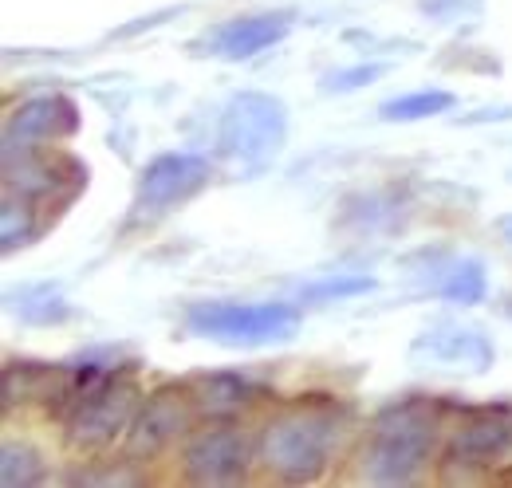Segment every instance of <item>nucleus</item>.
<instances>
[{
    "instance_id": "obj_23",
    "label": "nucleus",
    "mask_w": 512,
    "mask_h": 488,
    "mask_svg": "<svg viewBox=\"0 0 512 488\" xmlns=\"http://www.w3.org/2000/svg\"><path fill=\"white\" fill-rule=\"evenodd\" d=\"M386 67L383 63H359V67H339V71H327L323 75V91L331 95V91H359V87H367V83H375L379 75H383Z\"/></svg>"
},
{
    "instance_id": "obj_9",
    "label": "nucleus",
    "mask_w": 512,
    "mask_h": 488,
    "mask_svg": "<svg viewBox=\"0 0 512 488\" xmlns=\"http://www.w3.org/2000/svg\"><path fill=\"white\" fill-rule=\"evenodd\" d=\"M209 178H213L209 158L190 154V150L150 158L134 182V221H158L174 213L178 205L193 201L209 185Z\"/></svg>"
},
{
    "instance_id": "obj_12",
    "label": "nucleus",
    "mask_w": 512,
    "mask_h": 488,
    "mask_svg": "<svg viewBox=\"0 0 512 488\" xmlns=\"http://www.w3.org/2000/svg\"><path fill=\"white\" fill-rule=\"evenodd\" d=\"M79 130V107L67 95H32L4 119V150L52 146Z\"/></svg>"
},
{
    "instance_id": "obj_6",
    "label": "nucleus",
    "mask_w": 512,
    "mask_h": 488,
    "mask_svg": "<svg viewBox=\"0 0 512 488\" xmlns=\"http://www.w3.org/2000/svg\"><path fill=\"white\" fill-rule=\"evenodd\" d=\"M442 469L449 481H485L512 469V406L465 410V418L449 429Z\"/></svg>"
},
{
    "instance_id": "obj_4",
    "label": "nucleus",
    "mask_w": 512,
    "mask_h": 488,
    "mask_svg": "<svg viewBox=\"0 0 512 488\" xmlns=\"http://www.w3.org/2000/svg\"><path fill=\"white\" fill-rule=\"evenodd\" d=\"M288 142V107L268 91H241L229 99L221 130H217V154L221 162L241 174H264Z\"/></svg>"
},
{
    "instance_id": "obj_17",
    "label": "nucleus",
    "mask_w": 512,
    "mask_h": 488,
    "mask_svg": "<svg viewBox=\"0 0 512 488\" xmlns=\"http://www.w3.org/2000/svg\"><path fill=\"white\" fill-rule=\"evenodd\" d=\"M44 217H40V205L16 197V193H4V209H0V237H4V252H16L24 244H32L44 233Z\"/></svg>"
},
{
    "instance_id": "obj_13",
    "label": "nucleus",
    "mask_w": 512,
    "mask_h": 488,
    "mask_svg": "<svg viewBox=\"0 0 512 488\" xmlns=\"http://www.w3.org/2000/svg\"><path fill=\"white\" fill-rule=\"evenodd\" d=\"M186 382H190V394L197 410H201V418H241L272 394L264 382H256L253 374H241V370L193 374Z\"/></svg>"
},
{
    "instance_id": "obj_1",
    "label": "nucleus",
    "mask_w": 512,
    "mask_h": 488,
    "mask_svg": "<svg viewBox=\"0 0 512 488\" xmlns=\"http://www.w3.org/2000/svg\"><path fill=\"white\" fill-rule=\"evenodd\" d=\"M142 402L138 363H123L115 351H87L60 363L56 386L48 394L52 418L64 426L67 445L79 453H103L127 441Z\"/></svg>"
},
{
    "instance_id": "obj_2",
    "label": "nucleus",
    "mask_w": 512,
    "mask_h": 488,
    "mask_svg": "<svg viewBox=\"0 0 512 488\" xmlns=\"http://www.w3.org/2000/svg\"><path fill=\"white\" fill-rule=\"evenodd\" d=\"M351 433V410L331 394H300L280 406L256 437V461L284 485H316L327 477Z\"/></svg>"
},
{
    "instance_id": "obj_16",
    "label": "nucleus",
    "mask_w": 512,
    "mask_h": 488,
    "mask_svg": "<svg viewBox=\"0 0 512 488\" xmlns=\"http://www.w3.org/2000/svg\"><path fill=\"white\" fill-rule=\"evenodd\" d=\"M52 386H56V366L52 363H36V359H8V363H4V374H0L4 410H12L16 402H28V398L48 402Z\"/></svg>"
},
{
    "instance_id": "obj_15",
    "label": "nucleus",
    "mask_w": 512,
    "mask_h": 488,
    "mask_svg": "<svg viewBox=\"0 0 512 488\" xmlns=\"http://www.w3.org/2000/svg\"><path fill=\"white\" fill-rule=\"evenodd\" d=\"M422 284L434 296H442L446 304H457V307L481 304L485 292H489L485 264L477 256H449V252H434L430 256V268H426Z\"/></svg>"
},
{
    "instance_id": "obj_21",
    "label": "nucleus",
    "mask_w": 512,
    "mask_h": 488,
    "mask_svg": "<svg viewBox=\"0 0 512 488\" xmlns=\"http://www.w3.org/2000/svg\"><path fill=\"white\" fill-rule=\"evenodd\" d=\"M12 300H16L12 311H16L24 323H64L67 311H71V307L64 304V296L52 292L48 284H40V288H24V292L12 296Z\"/></svg>"
},
{
    "instance_id": "obj_18",
    "label": "nucleus",
    "mask_w": 512,
    "mask_h": 488,
    "mask_svg": "<svg viewBox=\"0 0 512 488\" xmlns=\"http://www.w3.org/2000/svg\"><path fill=\"white\" fill-rule=\"evenodd\" d=\"M44 457L28 441H4L0 445V485L4 488H28L44 481Z\"/></svg>"
},
{
    "instance_id": "obj_14",
    "label": "nucleus",
    "mask_w": 512,
    "mask_h": 488,
    "mask_svg": "<svg viewBox=\"0 0 512 488\" xmlns=\"http://www.w3.org/2000/svg\"><path fill=\"white\" fill-rule=\"evenodd\" d=\"M292 32V16L288 12H253V16H237L229 24H221L213 32V56L229 63L253 60L260 52L284 44Z\"/></svg>"
},
{
    "instance_id": "obj_7",
    "label": "nucleus",
    "mask_w": 512,
    "mask_h": 488,
    "mask_svg": "<svg viewBox=\"0 0 512 488\" xmlns=\"http://www.w3.org/2000/svg\"><path fill=\"white\" fill-rule=\"evenodd\" d=\"M256 441L237 426V418H205L182 445V477L201 488H225L249 481Z\"/></svg>"
},
{
    "instance_id": "obj_5",
    "label": "nucleus",
    "mask_w": 512,
    "mask_h": 488,
    "mask_svg": "<svg viewBox=\"0 0 512 488\" xmlns=\"http://www.w3.org/2000/svg\"><path fill=\"white\" fill-rule=\"evenodd\" d=\"M300 327V304H237L201 300L186 307V331L225 347H272Z\"/></svg>"
},
{
    "instance_id": "obj_3",
    "label": "nucleus",
    "mask_w": 512,
    "mask_h": 488,
    "mask_svg": "<svg viewBox=\"0 0 512 488\" xmlns=\"http://www.w3.org/2000/svg\"><path fill=\"white\" fill-rule=\"evenodd\" d=\"M442 437V410L430 398H398L367 429L359 473L371 485H414L434 461Z\"/></svg>"
},
{
    "instance_id": "obj_20",
    "label": "nucleus",
    "mask_w": 512,
    "mask_h": 488,
    "mask_svg": "<svg viewBox=\"0 0 512 488\" xmlns=\"http://www.w3.org/2000/svg\"><path fill=\"white\" fill-rule=\"evenodd\" d=\"M375 292V276L367 272H343V276H323L316 284L300 288V304H331V300H351Z\"/></svg>"
},
{
    "instance_id": "obj_10",
    "label": "nucleus",
    "mask_w": 512,
    "mask_h": 488,
    "mask_svg": "<svg viewBox=\"0 0 512 488\" xmlns=\"http://www.w3.org/2000/svg\"><path fill=\"white\" fill-rule=\"evenodd\" d=\"M197 422H201V410H197V402H193L190 382L158 386V390L142 402V410H138V418H134V426H130L127 453L134 461L154 457V453H162L166 445H174L178 437H186Z\"/></svg>"
},
{
    "instance_id": "obj_22",
    "label": "nucleus",
    "mask_w": 512,
    "mask_h": 488,
    "mask_svg": "<svg viewBox=\"0 0 512 488\" xmlns=\"http://www.w3.org/2000/svg\"><path fill=\"white\" fill-rule=\"evenodd\" d=\"M142 477L134 473V461H103V469H79L71 473V485H138Z\"/></svg>"
},
{
    "instance_id": "obj_24",
    "label": "nucleus",
    "mask_w": 512,
    "mask_h": 488,
    "mask_svg": "<svg viewBox=\"0 0 512 488\" xmlns=\"http://www.w3.org/2000/svg\"><path fill=\"white\" fill-rule=\"evenodd\" d=\"M497 237L512 248V213H501V217H497Z\"/></svg>"
},
{
    "instance_id": "obj_8",
    "label": "nucleus",
    "mask_w": 512,
    "mask_h": 488,
    "mask_svg": "<svg viewBox=\"0 0 512 488\" xmlns=\"http://www.w3.org/2000/svg\"><path fill=\"white\" fill-rule=\"evenodd\" d=\"M87 185V166L52 146H16L4 150V193H16L40 209L67 205Z\"/></svg>"
},
{
    "instance_id": "obj_11",
    "label": "nucleus",
    "mask_w": 512,
    "mask_h": 488,
    "mask_svg": "<svg viewBox=\"0 0 512 488\" xmlns=\"http://www.w3.org/2000/svg\"><path fill=\"white\" fill-rule=\"evenodd\" d=\"M410 359H422L442 370L485 374L493 366V343L481 327H461L453 319H438L410 343Z\"/></svg>"
},
{
    "instance_id": "obj_19",
    "label": "nucleus",
    "mask_w": 512,
    "mask_h": 488,
    "mask_svg": "<svg viewBox=\"0 0 512 488\" xmlns=\"http://www.w3.org/2000/svg\"><path fill=\"white\" fill-rule=\"evenodd\" d=\"M453 107V95L442 87H426V91H410V95H394L379 107L386 122H422L434 115H446Z\"/></svg>"
}]
</instances>
